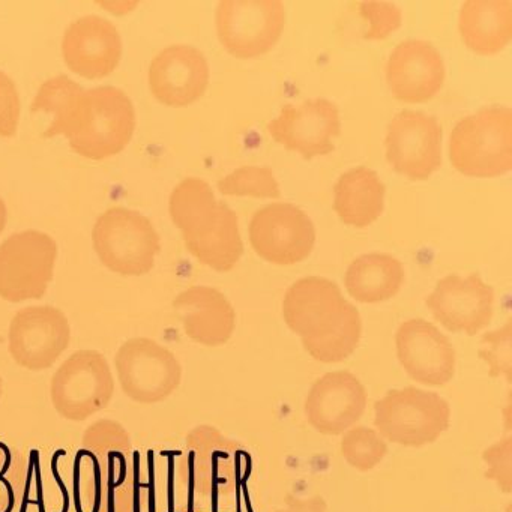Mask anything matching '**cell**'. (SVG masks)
Instances as JSON below:
<instances>
[{"instance_id": "28", "label": "cell", "mask_w": 512, "mask_h": 512, "mask_svg": "<svg viewBox=\"0 0 512 512\" xmlns=\"http://www.w3.org/2000/svg\"><path fill=\"white\" fill-rule=\"evenodd\" d=\"M386 454H388V445L373 428H352L341 440V455L344 460L361 472L374 469Z\"/></svg>"}, {"instance_id": "10", "label": "cell", "mask_w": 512, "mask_h": 512, "mask_svg": "<svg viewBox=\"0 0 512 512\" xmlns=\"http://www.w3.org/2000/svg\"><path fill=\"white\" fill-rule=\"evenodd\" d=\"M218 40L236 58L265 55L286 25L281 0H221L215 14Z\"/></svg>"}, {"instance_id": "19", "label": "cell", "mask_w": 512, "mask_h": 512, "mask_svg": "<svg viewBox=\"0 0 512 512\" xmlns=\"http://www.w3.org/2000/svg\"><path fill=\"white\" fill-rule=\"evenodd\" d=\"M62 53L74 73L86 79H101L113 73L121 61V34L110 20L88 14L65 29Z\"/></svg>"}, {"instance_id": "2", "label": "cell", "mask_w": 512, "mask_h": 512, "mask_svg": "<svg viewBox=\"0 0 512 512\" xmlns=\"http://www.w3.org/2000/svg\"><path fill=\"white\" fill-rule=\"evenodd\" d=\"M73 487L79 512H134L133 445L119 422L101 419L85 431L74 464Z\"/></svg>"}, {"instance_id": "11", "label": "cell", "mask_w": 512, "mask_h": 512, "mask_svg": "<svg viewBox=\"0 0 512 512\" xmlns=\"http://www.w3.org/2000/svg\"><path fill=\"white\" fill-rule=\"evenodd\" d=\"M115 365L122 391L136 403L155 404L166 400L182 379L178 358L151 338H131L122 344Z\"/></svg>"}, {"instance_id": "36", "label": "cell", "mask_w": 512, "mask_h": 512, "mask_svg": "<svg viewBox=\"0 0 512 512\" xmlns=\"http://www.w3.org/2000/svg\"><path fill=\"white\" fill-rule=\"evenodd\" d=\"M2 394H4V380H2V376H0V398H2Z\"/></svg>"}, {"instance_id": "17", "label": "cell", "mask_w": 512, "mask_h": 512, "mask_svg": "<svg viewBox=\"0 0 512 512\" xmlns=\"http://www.w3.org/2000/svg\"><path fill=\"white\" fill-rule=\"evenodd\" d=\"M397 356L404 371L416 382L443 386L454 379L455 350L433 323L410 319L395 335Z\"/></svg>"}, {"instance_id": "16", "label": "cell", "mask_w": 512, "mask_h": 512, "mask_svg": "<svg viewBox=\"0 0 512 512\" xmlns=\"http://www.w3.org/2000/svg\"><path fill=\"white\" fill-rule=\"evenodd\" d=\"M425 304L448 331L476 335L493 319L494 290L479 275H448L436 284Z\"/></svg>"}, {"instance_id": "33", "label": "cell", "mask_w": 512, "mask_h": 512, "mask_svg": "<svg viewBox=\"0 0 512 512\" xmlns=\"http://www.w3.org/2000/svg\"><path fill=\"white\" fill-rule=\"evenodd\" d=\"M20 109L22 103L16 83L0 70V136L11 137L17 133Z\"/></svg>"}, {"instance_id": "32", "label": "cell", "mask_w": 512, "mask_h": 512, "mask_svg": "<svg viewBox=\"0 0 512 512\" xmlns=\"http://www.w3.org/2000/svg\"><path fill=\"white\" fill-rule=\"evenodd\" d=\"M488 470L485 476L496 481L497 487L503 493L512 491V440L505 437L500 442L494 443L490 448L485 449L482 454Z\"/></svg>"}, {"instance_id": "7", "label": "cell", "mask_w": 512, "mask_h": 512, "mask_svg": "<svg viewBox=\"0 0 512 512\" xmlns=\"http://www.w3.org/2000/svg\"><path fill=\"white\" fill-rule=\"evenodd\" d=\"M92 241L101 262L122 275L151 271L160 251V236L142 212L113 206L98 217Z\"/></svg>"}, {"instance_id": "13", "label": "cell", "mask_w": 512, "mask_h": 512, "mask_svg": "<svg viewBox=\"0 0 512 512\" xmlns=\"http://www.w3.org/2000/svg\"><path fill=\"white\" fill-rule=\"evenodd\" d=\"M250 241L254 251L268 262L295 265L313 251L316 229L311 218L298 206L274 203L254 212Z\"/></svg>"}, {"instance_id": "31", "label": "cell", "mask_w": 512, "mask_h": 512, "mask_svg": "<svg viewBox=\"0 0 512 512\" xmlns=\"http://www.w3.org/2000/svg\"><path fill=\"white\" fill-rule=\"evenodd\" d=\"M362 17L370 23L365 32L367 40H382L388 37L395 29L400 28L401 11L394 4L388 2H362L359 4Z\"/></svg>"}, {"instance_id": "26", "label": "cell", "mask_w": 512, "mask_h": 512, "mask_svg": "<svg viewBox=\"0 0 512 512\" xmlns=\"http://www.w3.org/2000/svg\"><path fill=\"white\" fill-rule=\"evenodd\" d=\"M32 470L28 458L0 443V512H16L29 497Z\"/></svg>"}, {"instance_id": "4", "label": "cell", "mask_w": 512, "mask_h": 512, "mask_svg": "<svg viewBox=\"0 0 512 512\" xmlns=\"http://www.w3.org/2000/svg\"><path fill=\"white\" fill-rule=\"evenodd\" d=\"M134 128L133 101L122 89L106 85L88 91L83 88L52 137L64 134L77 154L103 160L128 145Z\"/></svg>"}, {"instance_id": "20", "label": "cell", "mask_w": 512, "mask_h": 512, "mask_svg": "<svg viewBox=\"0 0 512 512\" xmlns=\"http://www.w3.org/2000/svg\"><path fill=\"white\" fill-rule=\"evenodd\" d=\"M208 83V59L187 44H173L161 50L149 67L152 94L167 106L194 103L205 94Z\"/></svg>"}, {"instance_id": "25", "label": "cell", "mask_w": 512, "mask_h": 512, "mask_svg": "<svg viewBox=\"0 0 512 512\" xmlns=\"http://www.w3.org/2000/svg\"><path fill=\"white\" fill-rule=\"evenodd\" d=\"M403 280V265L389 254H362L346 272L347 292L362 304L388 301L397 295Z\"/></svg>"}, {"instance_id": "9", "label": "cell", "mask_w": 512, "mask_h": 512, "mask_svg": "<svg viewBox=\"0 0 512 512\" xmlns=\"http://www.w3.org/2000/svg\"><path fill=\"white\" fill-rule=\"evenodd\" d=\"M58 244L49 233L23 230L0 244V296L11 302L41 298L55 271Z\"/></svg>"}, {"instance_id": "34", "label": "cell", "mask_w": 512, "mask_h": 512, "mask_svg": "<svg viewBox=\"0 0 512 512\" xmlns=\"http://www.w3.org/2000/svg\"><path fill=\"white\" fill-rule=\"evenodd\" d=\"M287 508L277 512H326V502L322 496H314L311 499H298V497H286Z\"/></svg>"}, {"instance_id": "5", "label": "cell", "mask_w": 512, "mask_h": 512, "mask_svg": "<svg viewBox=\"0 0 512 512\" xmlns=\"http://www.w3.org/2000/svg\"><path fill=\"white\" fill-rule=\"evenodd\" d=\"M449 160L467 176L493 178L512 169V110L482 107L461 119L449 137Z\"/></svg>"}, {"instance_id": "6", "label": "cell", "mask_w": 512, "mask_h": 512, "mask_svg": "<svg viewBox=\"0 0 512 512\" xmlns=\"http://www.w3.org/2000/svg\"><path fill=\"white\" fill-rule=\"evenodd\" d=\"M374 425L380 436L403 446L428 445L445 433L451 421V407L436 392L415 386L391 389L374 404Z\"/></svg>"}, {"instance_id": "15", "label": "cell", "mask_w": 512, "mask_h": 512, "mask_svg": "<svg viewBox=\"0 0 512 512\" xmlns=\"http://www.w3.org/2000/svg\"><path fill=\"white\" fill-rule=\"evenodd\" d=\"M340 130L337 104L325 98L287 104L280 115L268 124V133L275 142L304 158L319 157L334 151Z\"/></svg>"}, {"instance_id": "8", "label": "cell", "mask_w": 512, "mask_h": 512, "mask_svg": "<svg viewBox=\"0 0 512 512\" xmlns=\"http://www.w3.org/2000/svg\"><path fill=\"white\" fill-rule=\"evenodd\" d=\"M52 401L62 418L85 421L109 406L115 380L109 362L97 350L73 353L52 380Z\"/></svg>"}, {"instance_id": "22", "label": "cell", "mask_w": 512, "mask_h": 512, "mask_svg": "<svg viewBox=\"0 0 512 512\" xmlns=\"http://www.w3.org/2000/svg\"><path fill=\"white\" fill-rule=\"evenodd\" d=\"M173 308L185 334L203 346H223L232 338L236 313L229 299L214 287L194 286L176 296Z\"/></svg>"}, {"instance_id": "23", "label": "cell", "mask_w": 512, "mask_h": 512, "mask_svg": "<svg viewBox=\"0 0 512 512\" xmlns=\"http://www.w3.org/2000/svg\"><path fill=\"white\" fill-rule=\"evenodd\" d=\"M458 28L472 52L499 53L512 38L511 0H467L460 10Z\"/></svg>"}, {"instance_id": "14", "label": "cell", "mask_w": 512, "mask_h": 512, "mask_svg": "<svg viewBox=\"0 0 512 512\" xmlns=\"http://www.w3.org/2000/svg\"><path fill=\"white\" fill-rule=\"evenodd\" d=\"M385 145L392 169L413 181L430 178L442 164V127L427 113H397L389 124Z\"/></svg>"}, {"instance_id": "30", "label": "cell", "mask_w": 512, "mask_h": 512, "mask_svg": "<svg viewBox=\"0 0 512 512\" xmlns=\"http://www.w3.org/2000/svg\"><path fill=\"white\" fill-rule=\"evenodd\" d=\"M478 356L488 364V374L493 379L503 376L512 382V320L509 319L496 331L487 332L481 338Z\"/></svg>"}, {"instance_id": "1", "label": "cell", "mask_w": 512, "mask_h": 512, "mask_svg": "<svg viewBox=\"0 0 512 512\" xmlns=\"http://www.w3.org/2000/svg\"><path fill=\"white\" fill-rule=\"evenodd\" d=\"M287 326L298 334L311 358L335 364L359 346L362 320L334 281L307 277L287 289L283 301Z\"/></svg>"}, {"instance_id": "29", "label": "cell", "mask_w": 512, "mask_h": 512, "mask_svg": "<svg viewBox=\"0 0 512 512\" xmlns=\"http://www.w3.org/2000/svg\"><path fill=\"white\" fill-rule=\"evenodd\" d=\"M82 89L83 86L71 80L67 74H59V76L52 77L41 85L37 97L32 101L31 109L34 113L46 112L52 115V124L47 128V133L50 130H55L61 124L62 119L70 109L71 103Z\"/></svg>"}, {"instance_id": "3", "label": "cell", "mask_w": 512, "mask_h": 512, "mask_svg": "<svg viewBox=\"0 0 512 512\" xmlns=\"http://www.w3.org/2000/svg\"><path fill=\"white\" fill-rule=\"evenodd\" d=\"M170 217L194 257L215 271L235 268L244 253L238 215L215 199L205 179H182L170 194Z\"/></svg>"}, {"instance_id": "18", "label": "cell", "mask_w": 512, "mask_h": 512, "mask_svg": "<svg viewBox=\"0 0 512 512\" xmlns=\"http://www.w3.org/2000/svg\"><path fill=\"white\" fill-rule=\"evenodd\" d=\"M367 401V391L355 374L334 371L311 386L305 400V415L314 430L338 436L362 418Z\"/></svg>"}, {"instance_id": "24", "label": "cell", "mask_w": 512, "mask_h": 512, "mask_svg": "<svg viewBox=\"0 0 512 512\" xmlns=\"http://www.w3.org/2000/svg\"><path fill=\"white\" fill-rule=\"evenodd\" d=\"M334 193L335 212L347 226L367 227L382 215L386 188L374 170L356 167L343 173Z\"/></svg>"}, {"instance_id": "27", "label": "cell", "mask_w": 512, "mask_h": 512, "mask_svg": "<svg viewBox=\"0 0 512 512\" xmlns=\"http://www.w3.org/2000/svg\"><path fill=\"white\" fill-rule=\"evenodd\" d=\"M218 190L226 196H251L278 199L280 185L269 167L245 166L218 182Z\"/></svg>"}, {"instance_id": "21", "label": "cell", "mask_w": 512, "mask_h": 512, "mask_svg": "<svg viewBox=\"0 0 512 512\" xmlns=\"http://www.w3.org/2000/svg\"><path fill=\"white\" fill-rule=\"evenodd\" d=\"M386 82L397 100L425 103L445 82L442 55L428 41H403L389 56Z\"/></svg>"}, {"instance_id": "35", "label": "cell", "mask_w": 512, "mask_h": 512, "mask_svg": "<svg viewBox=\"0 0 512 512\" xmlns=\"http://www.w3.org/2000/svg\"><path fill=\"white\" fill-rule=\"evenodd\" d=\"M8 212L5 200L0 197V233L4 232L5 224H7Z\"/></svg>"}, {"instance_id": "12", "label": "cell", "mask_w": 512, "mask_h": 512, "mask_svg": "<svg viewBox=\"0 0 512 512\" xmlns=\"http://www.w3.org/2000/svg\"><path fill=\"white\" fill-rule=\"evenodd\" d=\"M71 326L52 305H31L17 311L10 323L8 349L20 367L41 371L52 367L68 349Z\"/></svg>"}]
</instances>
